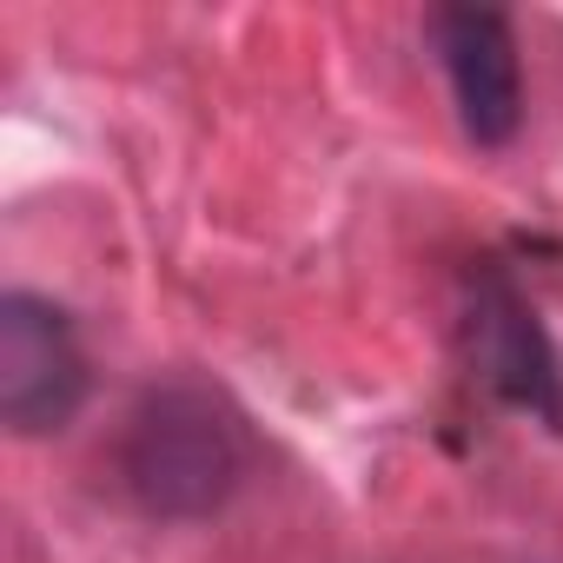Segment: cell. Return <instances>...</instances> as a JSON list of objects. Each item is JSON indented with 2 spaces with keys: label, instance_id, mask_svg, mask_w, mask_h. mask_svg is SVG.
<instances>
[{
  "label": "cell",
  "instance_id": "obj_2",
  "mask_svg": "<svg viewBox=\"0 0 563 563\" xmlns=\"http://www.w3.org/2000/svg\"><path fill=\"white\" fill-rule=\"evenodd\" d=\"M87 405V352L54 299H0V424L14 438L67 431Z\"/></svg>",
  "mask_w": 563,
  "mask_h": 563
},
{
  "label": "cell",
  "instance_id": "obj_3",
  "mask_svg": "<svg viewBox=\"0 0 563 563\" xmlns=\"http://www.w3.org/2000/svg\"><path fill=\"white\" fill-rule=\"evenodd\" d=\"M464 345H471V365L490 378V391L504 405H517L537 424L563 431V358H556L550 332L537 325L530 299L504 272H471V286H464Z\"/></svg>",
  "mask_w": 563,
  "mask_h": 563
},
{
  "label": "cell",
  "instance_id": "obj_4",
  "mask_svg": "<svg viewBox=\"0 0 563 563\" xmlns=\"http://www.w3.org/2000/svg\"><path fill=\"white\" fill-rule=\"evenodd\" d=\"M457 120L477 146H510L523 126V74H517V41L497 8H438L431 14Z\"/></svg>",
  "mask_w": 563,
  "mask_h": 563
},
{
  "label": "cell",
  "instance_id": "obj_1",
  "mask_svg": "<svg viewBox=\"0 0 563 563\" xmlns=\"http://www.w3.org/2000/svg\"><path fill=\"white\" fill-rule=\"evenodd\" d=\"M120 484L159 523H199L245 484V431L219 391L192 378L153 385L120 431Z\"/></svg>",
  "mask_w": 563,
  "mask_h": 563
}]
</instances>
